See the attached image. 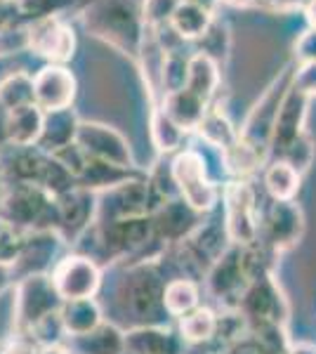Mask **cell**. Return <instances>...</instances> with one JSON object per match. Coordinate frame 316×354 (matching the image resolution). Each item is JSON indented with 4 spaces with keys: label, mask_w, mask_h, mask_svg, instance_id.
I'll return each instance as SVG.
<instances>
[{
    "label": "cell",
    "mask_w": 316,
    "mask_h": 354,
    "mask_svg": "<svg viewBox=\"0 0 316 354\" xmlns=\"http://www.w3.org/2000/svg\"><path fill=\"white\" fill-rule=\"evenodd\" d=\"M185 354H220V352H198V350H192V352H185Z\"/></svg>",
    "instance_id": "cell-55"
},
{
    "label": "cell",
    "mask_w": 316,
    "mask_h": 354,
    "mask_svg": "<svg viewBox=\"0 0 316 354\" xmlns=\"http://www.w3.org/2000/svg\"><path fill=\"white\" fill-rule=\"evenodd\" d=\"M288 354H316V347L314 345H297V347H290Z\"/></svg>",
    "instance_id": "cell-52"
},
{
    "label": "cell",
    "mask_w": 316,
    "mask_h": 354,
    "mask_svg": "<svg viewBox=\"0 0 316 354\" xmlns=\"http://www.w3.org/2000/svg\"><path fill=\"white\" fill-rule=\"evenodd\" d=\"M250 279L243 262V245L232 243L220 260L208 270V288L217 300H224L227 305L239 307V300L243 290L248 288Z\"/></svg>",
    "instance_id": "cell-15"
},
{
    "label": "cell",
    "mask_w": 316,
    "mask_h": 354,
    "mask_svg": "<svg viewBox=\"0 0 316 354\" xmlns=\"http://www.w3.org/2000/svg\"><path fill=\"white\" fill-rule=\"evenodd\" d=\"M196 53L210 57L220 66L229 59V53H232V31H229L227 21L217 19V17L212 19L210 28L196 41Z\"/></svg>",
    "instance_id": "cell-36"
},
{
    "label": "cell",
    "mask_w": 316,
    "mask_h": 354,
    "mask_svg": "<svg viewBox=\"0 0 316 354\" xmlns=\"http://www.w3.org/2000/svg\"><path fill=\"white\" fill-rule=\"evenodd\" d=\"M224 225L229 241L236 245H250L260 236L255 192L245 180L229 182L224 189Z\"/></svg>",
    "instance_id": "cell-8"
},
{
    "label": "cell",
    "mask_w": 316,
    "mask_h": 354,
    "mask_svg": "<svg viewBox=\"0 0 316 354\" xmlns=\"http://www.w3.org/2000/svg\"><path fill=\"white\" fill-rule=\"evenodd\" d=\"M292 71H295V62H290V64L269 83L264 95L250 109L243 128L239 130L241 145L248 147V149L255 153V156H260L264 163L269 161V145H272L274 123H277L279 109H281V104H284V97L288 95V90H290Z\"/></svg>",
    "instance_id": "cell-2"
},
{
    "label": "cell",
    "mask_w": 316,
    "mask_h": 354,
    "mask_svg": "<svg viewBox=\"0 0 316 354\" xmlns=\"http://www.w3.org/2000/svg\"><path fill=\"white\" fill-rule=\"evenodd\" d=\"M88 0H17L21 17L28 21L45 19V17H66L68 12L80 15Z\"/></svg>",
    "instance_id": "cell-37"
},
{
    "label": "cell",
    "mask_w": 316,
    "mask_h": 354,
    "mask_svg": "<svg viewBox=\"0 0 316 354\" xmlns=\"http://www.w3.org/2000/svg\"><path fill=\"white\" fill-rule=\"evenodd\" d=\"M302 175L286 161H269L264 170V189L274 201H292L300 189Z\"/></svg>",
    "instance_id": "cell-31"
},
{
    "label": "cell",
    "mask_w": 316,
    "mask_h": 354,
    "mask_svg": "<svg viewBox=\"0 0 316 354\" xmlns=\"http://www.w3.org/2000/svg\"><path fill=\"white\" fill-rule=\"evenodd\" d=\"M187 133L156 104L151 109V140L160 153H175L185 145Z\"/></svg>",
    "instance_id": "cell-35"
},
{
    "label": "cell",
    "mask_w": 316,
    "mask_h": 354,
    "mask_svg": "<svg viewBox=\"0 0 316 354\" xmlns=\"http://www.w3.org/2000/svg\"><path fill=\"white\" fill-rule=\"evenodd\" d=\"M62 305H64V300L57 293L53 277H48V274L24 277L17 286L15 298V324L19 335H28L43 319L59 312Z\"/></svg>",
    "instance_id": "cell-6"
},
{
    "label": "cell",
    "mask_w": 316,
    "mask_h": 354,
    "mask_svg": "<svg viewBox=\"0 0 316 354\" xmlns=\"http://www.w3.org/2000/svg\"><path fill=\"white\" fill-rule=\"evenodd\" d=\"M220 68L222 66L215 64V62H212L210 57L194 53L192 57H189V81H187V90L210 104V100L217 95V88H220V78H222Z\"/></svg>",
    "instance_id": "cell-29"
},
{
    "label": "cell",
    "mask_w": 316,
    "mask_h": 354,
    "mask_svg": "<svg viewBox=\"0 0 316 354\" xmlns=\"http://www.w3.org/2000/svg\"><path fill=\"white\" fill-rule=\"evenodd\" d=\"M309 97L300 95L297 90H288V95L284 97V104L279 109L277 123H274L272 133V145H269V161L281 158L292 142L304 133V123H307L309 113Z\"/></svg>",
    "instance_id": "cell-17"
},
{
    "label": "cell",
    "mask_w": 316,
    "mask_h": 354,
    "mask_svg": "<svg viewBox=\"0 0 316 354\" xmlns=\"http://www.w3.org/2000/svg\"><path fill=\"white\" fill-rule=\"evenodd\" d=\"M26 50L45 59L48 64H68L76 55V31L66 17H45L28 21L24 28Z\"/></svg>",
    "instance_id": "cell-7"
},
{
    "label": "cell",
    "mask_w": 316,
    "mask_h": 354,
    "mask_svg": "<svg viewBox=\"0 0 316 354\" xmlns=\"http://www.w3.org/2000/svg\"><path fill=\"white\" fill-rule=\"evenodd\" d=\"M236 310L248 319V324H281L284 326L288 305H286L284 295L269 274V277L255 279L248 283Z\"/></svg>",
    "instance_id": "cell-13"
},
{
    "label": "cell",
    "mask_w": 316,
    "mask_h": 354,
    "mask_svg": "<svg viewBox=\"0 0 316 354\" xmlns=\"http://www.w3.org/2000/svg\"><path fill=\"white\" fill-rule=\"evenodd\" d=\"M198 218L201 213H196L182 196L163 203L151 213L154 232L163 243H182L187 236H192L201 227Z\"/></svg>",
    "instance_id": "cell-19"
},
{
    "label": "cell",
    "mask_w": 316,
    "mask_h": 354,
    "mask_svg": "<svg viewBox=\"0 0 316 354\" xmlns=\"http://www.w3.org/2000/svg\"><path fill=\"white\" fill-rule=\"evenodd\" d=\"M217 328V314L210 307H196L194 312L185 314L180 319V335L182 340L192 342V345H205L212 342Z\"/></svg>",
    "instance_id": "cell-34"
},
{
    "label": "cell",
    "mask_w": 316,
    "mask_h": 354,
    "mask_svg": "<svg viewBox=\"0 0 316 354\" xmlns=\"http://www.w3.org/2000/svg\"><path fill=\"white\" fill-rule=\"evenodd\" d=\"M76 145L85 151L88 158L97 161H106L120 168H135L132 161V149L123 135L116 128L95 121H80Z\"/></svg>",
    "instance_id": "cell-9"
},
{
    "label": "cell",
    "mask_w": 316,
    "mask_h": 354,
    "mask_svg": "<svg viewBox=\"0 0 316 354\" xmlns=\"http://www.w3.org/2000/svg\"><path fill=\"white\" fill-rule=\"evenodd\" d=\"M212 19H215V12H212L210 8H205V5H201V3H194V0H182V3L177 5L175 15H172L170 26L185 43H196L210 28Z\"/></svg>",
    "instance_id": "cell-26"
},
{
    "label": "cell",
    "mask_w": 316,
    "mask_h": 354,
    "mask_svg": "<svg viewBox=\"0 0 316 354\" xmlns=\"http://www.w3.org/2000/svg\"><path fill=\"white\" fill-rule=\"evenodd\" d=\"M80 118L73 109H62V111H48L43 123V135L38 140V149L45 153H55L64 147L73 145L78 135Z\"/></svg>",
    "instance_id": "cell-22"
},
{
    "label": "cell",
    "mask_w": 316,
    "mask_h": 354,
    "mask_svg": "<svg viewBox=\"0 0 316 354\" xmlns=\"http://www.w3.org/2000/svg\"><path fill=\"white\" fill-rule=\"evenodd\" d=\"M45 111L38 104H28L10 111V147H36L43 135Z\"/></svg>",
    "instance_id": "cell-28"
},
{
    "label": "cell",
    "mask_w": 316,
    "mask_h": 354,
    "mask_svg": "<svg viewBox=\"0 0 316 354\" xmlns=\"http://www.w3.org/2000/svg\"><path fill=\"white\" fill-rule=\"evenodd\" d=\"M78 93V81L66 64H45L33 76V100L48 111L71 109Z\"/></svg>",
    "instance_id": "cell-14"
},
{
    "label": "cell",
    "mask_w": 316,
    "mask_h": 354,
    "mask_svg": "<svg viewBox=\"0 0 316 354\" xmlns=\"http://www.w3.org/2000/svg\"><path fill=\"white\" fill-rule=\"evenodd\" d=\"M220 3H227L232 8H257L260 0H220Z\"/></svg>",
    "instance_id": "cell-50"
},
{
    "label": "cell",
    "mask_w": 316,
    "mask_h": 354,
    "mask_svg": "<svg viewBox=\"0 0 316 354\" xmlns=\"http://www.w3.org/2000/svg\"><path fill=\"white\" fill-rule=\"evenodd\" d=\"M0 215L19 232H57L59 227L57 198L38 185L8 187L0 201Z\"/></svg>",
    "instance_id": "cell-3"
},
{
    "label": "cell",
    "mask_w": 316,
    "mask_h": 354,
    "mask_svg": "<svg viewBox=\"0 0 316 354\" xmlns=\"http://www.w3.org/2000/svg\"><path fill=\"white\" fill-rule=\"evenodd\" d=\"M38 187L43 192H48L53 198H59L71 189H76L78 180H76V175L66 168V165H62L55 156H50L48 153L45 165H43V173H40V180H38Z\"/></svg>",
    "instance_id": "cell-38"
},
{
    "label": "cell",
    "mask_w": 316,
    "mask_h": 354,
    "mask_svg": "<svg viewBox=\"0 0 316 354\" xmlns=\"http://www.w3.org/2000/svg\"><path fill=\"white\" fill-rule=\"evenodd\" d=\"M5 189H8V185H5L3 175H0V201H3V196H5Z\"/></svg>",
    "instance_id": "cell-54"
},
{
    "label": "cell",
    "mask_w": 316,
    "mask_h": 354,
    "mask_svg": "<svg viewBox=\"0 0 316 354\" xmlns=\"http://www.w3.org/2000/svg\"><path fill=\"white\" fill-rule=\"evenodd\" d=\"M180 3L182 0H142L145 28H149V31H160V28L170 26V19Z\"/></svg>",
    "instance_id": "cell-41"
},
{
    "label": "cell",
    "mask_w": 316,
    "mask_h": 354,
    "mask_svg": "<svg viewBox=\"0 0 316 354\" xmlns=\"http://www.w3.org/2000/svg\"><path fill=\"white\" fill-rule=\"evenodd\" d=\"M151 210L154 205L147 177L97 194V220L102 225L123 218H137V215H151Z\"/></svg>",
    "instance_id": "cell-11"
},
{
    "label": "cell",
    "mask_w": 316,
    "mask_h": 354,
    "mask_svg": "<svg viewBox=\"0 0 316 354\" xmlns=\"http://www.w3.org/2000/svg\"><path fill=\"white\" fill-rule=\"evenodd\" d=\"M57 213H59L57 234L62 236V241H76L97 215V194L76 187L57 198Z\"/></svg>",
    "instance_id": "cell-18"
},
{
    "label": "cell",
    "mask_w": 316,
    "mask_h": 354,
    "mask_svg": "<svg viewBox=\"0 0 316 354\" xmlns=\"http://www.w3.org/2000/svg\"><path fill=\"white\" fill-rule=\"evenodd\" d=\"M62 326H64L68 338H76V335H85L90 330H95L102 322V310L95 302V298L85 300H66L59 310Z\"/></svg>",
    "instance_id": "cell-27"
},
{
    "label": "cell",
    "mask_w": 316,
    "mask_h": 354,
    "mask_svg": "<svg viewBox=\"0 0 316 354\" xmlns=\"http://www.w3.org/2000/svg\"><path fill=\"white\" fill-rule=\"evenodd\" d=\"M12 277H15L12 265H8V262H0V293H3L10 283H12Z\"/></svg>",
    "instance_id": "cell-49"
},
{
    "label": "cell",
    "mask_w": 316,
    "mask_h": 354,
    "mask_svg": "<svg viewBox=\"0 0 316 354\" xmlns=\"http://www.w3.org/2000/svg\"><path fill=\"white\" fill-rule=\"evenodd\" d=\"M314 156H316V142H314V137L304 130V133L292 142L288 149L281 153V158H277V161H286L290 168H295L297 173L304 175L309 168H312Z\"/></svg>",
    "instance_id": "cell-40"
},
{
    "label": "cell",
    "mask_w": 316,
    "mask_h": 354,
    "mask_svg": "<svg viewBox=\"0 0 316 354\" xmlns=\"http://www.w3.org/2000/svg\"><path fill=\"white\" fill-rule=\"evenodd\" d=\"M78 17L90 36L137 59L145 41L142 0H88Z\"/></svg>",
    "instance_id": "cell-1"
},
{
    "label": "cell",
    "mask_w": 316,
    "mask_h": 354,
    "mask_svg": "<svg viewBox=\"0 0 316 354\" xmlns=\"http://www.w3.org/2000/svg\"><path fill=\"white\" fill-rule=\"evenodd\" d=\"M224 354H264V350L252 338H243V340H239L236 345L229 347Z\"/></svg>",
    "instance_id": "cell-47"
},
{
    "label": "cell",
    "mask_w": 316,
    "mask_h": 354,
    "mask_svg": "<svg viewBox=\"0 0 316 354\" xmlns=\"http://www.w3.org/2000/svg\"><path fill=\"white\" fill-rule=\"evenodd\" d=\"M158 106L163 109L168 116L180 125L185 133H192V130H196L201 121H203V116L208 113L210 104L208 102H203L201 97H196L194 93H189V90H180V93H170L165 95L163 100L158 102Z\"/></svg>",
    "instance_id": "cell-24"
},
{
    "label": "cell",
    "mask_w": 316,
    "mask_h": 354,
    "mask_svg": "<svg viewBox=\"0 0 316 354\" xmlns=\"http://www.w3.org/2000/svg\"><path fill=\"white\" fill-rule=\"evenodd\" d=\"M302 210L295 201H274L260 220V241L269 250H286L302 236Z\"/></svg>",
    "instance_id": "cell-16"
},
{
    "label": "cell",
    "mask_w": 316,
    "mask_h": 354,
    "mask_svg": "<svg viewBox=\"0 0 316 354\" xmlns=\"http://www.w3.org/2000/svg\"><path fill=\"white\" fill-rule=\"evenodd\" d=\"M172 180L177 185V192L196 213H208L220 201V187L210 177V170L205 165L203 153L198 149L177 151V156L170 163Z\"/></svg>",
    "instance_id": "cell-5"
},
{
    "label": "cell",
    "mask_w": 316,
    "mask_h": 354,
    "mask_svg": "<svg viewBox=\"0 0 316 354\" xmlns=\"http://www.w3.org/2000/svg\"><path fill=\"white\" fill-rule=\"evenodd\" d=\"M292 90H297L300 95L314 100L316 97V62H309V64H295V71H292Z\"/></svg>",
    "instance_id": "cell-42"
},
{
    "label": "cell",
    "mask_w": 316,
    "mask_h": 354,
    "mask_svg": "<svg viewBox=\"0 0 316 354\" xmlns=\"http://www.w3.org/2000/svg\"><path fill=\"white\" fill-rule=\"evenodd\" d=\"M0 104L8 111L36 104V100H33V76H28L26 71H10L8 76L0 78Z\"/></svg>",
    "instance_id": "cell-33"
},
{
    "label": "cell",
    "mask_w": 316,
    "mask_h": 354,
    "mask_svg": "<svg viewBox=\"0 0 316 354\" xmlns=\"http://www.w3.org/2000/svg\"><path fill=\"white\" fill-rule=\"evenodd\" d=\"M53 283L62 300H85L95 298L102 286V272L93 258L68 255L59 260L53 270Z\"/></svg>",
    "instance_id": "cell-12"
},
{
    "label": "cell",
    "mask_w": 316,
    "mask_h": 354,
    "mask_svg": "<svg viewBox=\"0 0 316 354\" xmlns=\"http://www.w3.org/2000/svg\"><path fill=\"white\" fill-rule=\"evenodd\" d=\"M189 81V57L182 53H168L160 66V100L170 93H180Z\"/></svg>",
    "instance_id": "cell-39"
},
{
    "label": "cell",
    "mask_w": 316,
    "mask_h": 354,
    "mask_svg": "<svg viewBox=\"0 0 316 354\" xmlns=\"http://www.w3.org/2000/svg\"><path fill=\"white\" fill-rule=\"evenodd\" d=\"M48 153L38 147H8L0 151V175L5 185H38Z\"/></svg>",
    "instance_id": "cell-20"
},
{
    "label": "cell",
    "mask_w": 316,
    "mask_h": 354,
    "mask_svg": "<svg viewBox=\"0 0 316 354\" xmlns=\"http://www.w3.org/2000/svg\"><path fill=\"white\" fill-rule=\"evenodd\" d=\"M123 354H130V352H123Z\"/></svg>",
    "instance_id": "cell-57"
},
{
    "label": "cell",
    "mask_w": 316,
    "mask_h": 354,
    "mask_svg": "<svg viewBox=\"0 0 316 354\" xmlns=\"http://www.w3.org/2000/svg\"><path fill=\"white\" fill-rule=\"evenodd\" d=\"M198 286L196 281L187 277H177V279H170L165 283V293H163V305H165V312L172 314V317H185V314L194 312L198 307Z\"/></svg>",
    "instance_id": "cell-32"
},
{
    "label": "cell",
    "mask_w": 316,
    "mask_h": 354,
    "mask_svg": "<svg viewBox=\"0 0 316 354\" xmlns=\"http://www.w3.org/2000/svg\"><path fill=\"white\" fill-rule=\"evenodd\" d=\"M196 133L201 137V142L215 147L227 153L229 149H234L239 142V130L234 128V123L227 118V113L222 109H208V113L203 116V121L196 128Z\"/></svg>",
    "instance_id": "cell-30"
},
{
    "label": "cell",
    "mask_w": 316,
    "mask_h": 354,
    "mask_svg": "<svg viewBox=\"0 0 316 354\" xmlns=\"http://www.w3.org/2000/svg\"><path fill=\"white\" fill-rule=\"evenodd\" d=\"M38 354H68L66 350H62L59 345H50V347H40Z\"/></svg>",
    "instance_id": "cell-53"
},
{
    "label": "cell",
    "mask_w": 316,
    "mask_h": 354,
    "mask_svg": "<svg viewBox=\"0 0 316 354\" xmlns=\"http://www.w3.org/2000/svg\"><path fill=\"white\" fill-rule=\"evenodd\" d=\"M314 0H260L257 8L272 15H290V12H304Z\"/></svg>",
    "instance_id": "cell-45"
},
{
    "label": "cell",
    "mask_w": 316,
    "mask_h": 354,
    "mask_svg": "<svg viewBox=\"0 0 316 354\" xmlns=\"http://www.w3.org/2000/svg\"><path fill=\"white\" fill-rule=\"evenodd\" d=\"M100 239L111 255H132V258L142 255L149 245L158 241L151 215L106 222V225L100 227Z\"/></svg>",
    "instance_id": "cell-10"
},
{
    "label": "cell",
    "mask_w": 316,
    "mask_h": 354,
    "mask_svg": "<svg viewBox=\"0 0 316 354\" xmlns=\"http://www.w3.org/2000/svg\"><path fill=\"white\" fill-rule=\"evenodd\" d=\"M40 347L33 340H28L26 335H21L19 340H15L12 345L5 347V354H38Z\"/></svg>",
    "instance_id": "cell-46"
},
{
    "label": "cell",
    "mask_w": 316,
    "mask_h": 354,
    "mask_svg": "<svg viewBox=\"0 0 316 354\" xmlns=\"http://www.w3.org/2000/svg\"><path fill=\"white\" fill-rule=\"evenodd\" d=\"M304 19H307V26L309 28H316V0L304 10Z\"/></svg>",
    "instance_id": "cell-51"
},
{
    "label": "cell",
    "mask_w": 316,
    "mask_h": 354,
    "mask_svg": "<svg viewBox=\"0 0 316 354\" xmlns=\"http://www.w3.org/2000/svg\"><path fill=\"white\" fill-rule=\"evenodd\" d=\"M292 62L295 64H309L316 62V28H304L292 43Z\"/></svg>",
    "instance_id": "cell-43"
},
{
    "label": "cell",
    "mask_w": 316,
    "mask_h": 354,
    "mask_svg": "<svg viewBox=\"0 0 316 354\" xmlns=\"http://www.w3.org/2000/svg\"><path fill=\"white\" fill-rule=\"evenodd\" d=\"M10 147V111L0 104V151Z\"/></svg>",
    "instance_id": "cell-48"
},
{
    "label": "cell",
    "mask_w": 316,
    "mask_h": 354,
    "mask_svg": "<svg viewBox=\"0 0 316 354\" xmlns=\"http://www.w3.org/2000/svg\"><path fill=\"white\" fill-rule=\"evenodd\" d=\"M182 335L163 326H137L125 333V352L130 354H185Z\"/></svg>",
    "instance_id": "cell-21"
},
{
    "label": "cell",
    "mask_w": 316,
    "mask_h": 354,
    "mask_svg": "<svg viewBox=\"0 0 316 354\" xmlns=\"http://www.w3.org/2000/svg\"><path fill=\"white\" fill-rule=\"evenodd\" d=\"M50 156H55L62 165H66V168L71 170L73 175H76V180H78L80 175H83L85 165H88V156H85V151L80 149L76 142H73V145H68V147H64V149L50 153Z\"/></svg>",
    "instance_id": "cell-44"
},
{
    "label": "cell",
    "mask_w": 316,
    "mask_h": 354,
    "mask_svg": "<svg viewBox=\"0 0 316 354\" xmlns=\"http://www.w3.org/2000/svg\"><path fill=\"white\" fill-rule=\"evenodd\" d=\"M142 173H137L135 168H120V165L106 163V161H97V158H88L83 175L78 177V187L95 194L116 189V187L125 185L132 180H142Z\"/></svg>",
    "instance_id": "cell-23"
},
{
    "label": "cell",
    "mask_w": 316,
    "mask_h": 354,
    "mask_svg": "<svg viewBox=\"0 0 316 354\" xmlns=\"http://www.w3.org/2000/svg\"><path fill=\"white\" fill-rule=\"evenodd\" d=\"M0 354H5V347L3 345H0Z\"/></svg>",
    "instance_id": "cell-56"
},
{
    "label": "cell",
    "mask_w": 316,
    "mask_h": 354,
    "mask_svg": "<svg viewBox=\"0 0 316 354\" xmlns=\"http://www.w3.org/2000/svg\"><path fill=\"white\" fill-rule=\"evenodd\" d=\"M68 352L71 354H123L125 333L116 324H100V326L95 330H90V333L68 338Z\"/></svg>",
    "instance_id": "cell-25"
},
{
    "label": "cell",
    "mask_w": 316,
    "mask_h": 354,
    "mask_svg": "<svg viewBox=\"0 0 316 354\" xmlns=\"http://www.w3.org/2000/svg\"><path fill=\"white\" fill-rule=\"evenodd\" d=\"M165 279L158 272L156 265L142 262L132 265L118 288V302L125 312L132 314V319L145 322L142 326H156V322L165 312L163 293H165Z\"/></svg>",
    "instance_id": "cell-4"
}]
</instances>
